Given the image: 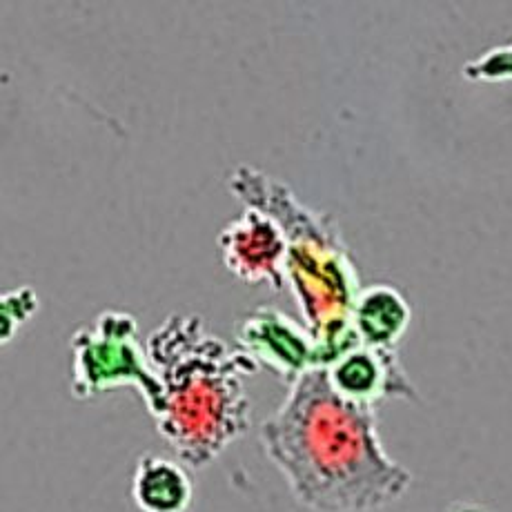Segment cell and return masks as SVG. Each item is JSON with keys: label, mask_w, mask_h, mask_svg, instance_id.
I'll list each match as a JSON object with an SVG mask.
<instances>
[{"label": "cell", "mask_w": 512, "mask_h": 512, "mask_svg": "<svg viewBox=\"0 0 512 512\" xmlns=\"http://www.w3.org/2000/svg\"><path fill=\"white\" fill-rule=\"evenodd\" d=\"M38 308H41V299L32 285L16 288L0 299V341L3 346L14 341L18 330L34 317Z\"/></svg>", "instance_id": "10"}, {"label": "cell", "mask_w": 512, "mask_h": 512, "mask_svg": "<svg viewBox=\"0 0 512 512\" xmlns=\"http://www.w3.org/2000/svg\"><path fill=\"white\" fill-rule=\"evenodd\" d=\"M230 192L245 208L277 221L288 239V285L297 299L303 326L317 341L323 368L359 346L352 308L361 288L357 268L334 216L305 205L277 176L252 165L230 174Z\"/></svg>", "instance_id": "3"}, {"label": "cell", "mask_w": 512, "mask_h": 512, "mask_svg": "<svg viewBox=\"0 0 512 512\" xmlns=\"http://www.w3.org/2000/svg\"><path fill=\"white\" fill-rule=\"evenodd\" d=\"M259 443L290 495L312 512H379L408 495L412 472L383 448L377 408L343 399L310 370L263 419Z\"/></svg>", "instance_id": "1"}, {"label": "cell", "mask_w": 512, "mask_h": 512, "mask_svg": "<svg viewBox=\"0 0 512 512\" xmlns=\"http://www.w3.org/2000/svg\"><path fill=\"white\" fill-rule=\"evenodd\" d=\"M225 270L248 285H270L281 292L288 283V239L281 225L261 210L245 208L219 234Z\"/></svg>", "instance_id": "6"}, {"label": "cell", "mask_w": 512, "mask_h": 512, "mask_svg": "<svg viewBox=\"0 0 512 512\" xmlns=\"http://www.w3.org/2000/svg\"><path fill=\"white\" fill-rule=\"evenodd\" d=\"M330 386L343 399L377 408L379 401H417V388L403 370L397 350L354 346L326 368Z\"/></svg>", "instance_id": "7"}, {"label": "cell", "mask_w": 512, "mask_h": 512, "mask_svg": "<svg viewBox=\"0 0 512 512\" xmlns=\"http://www.w3.org/2000/svg\"><path fill=\"white\" fill-rule=\"evenodd\" d=\"M466 81L470 83H504L512 81V43L492 47L464 65Z\"/></svg>", "instance_id": "11"}, {"label": "cell", "mask_w": 512, "mask_h": 512, "mask_svg": "<svg viewBox=\"0 0 512 512\" xmlns=\"http://www.w3.org/2000/svg\"><path fill=\"white\" fill-rule=\"evenodd\" d=\"M450 512H488V510H484V508L477 506V504H459V506L452 508Z\"/></svg>", "instance_id": "12"}, {"label": "cell", "mask_w": 512, "mask_h": 512, "mask_svg": "<svg viewBox=\"0 0 512 512\" xmlns=\"http://www.w3.org/2000/svg\"><path fill=\"white\" fill-rule=\"evenodd\" d=\"M130 495L141 512H187L194 501V484L181 461L143 455L136 461Z\"/></svg>", "instance_id": "9"}, {"label": "cell", "mask_w": 512, "mask_h": 512, "mask_svg": "<svg viewBox=\"0 0 512 512\" xmlns=\"http://www.w3.org/2000/svg\"><path fill=\"white\" fill-rule=\"evenodd\" d=\"M412 308L390 283H374L359 292L352 308V328L361 346L395 350L408 332Z\"/></svg>", "instance_id": "8"}, {"label": "cell", "mask_w": 512, "mask_h": 512, "mask_svg": "<svg viewBox=\"0 0 512 512\" xmlns=\"http://www.w3.org/2000/svg\"><path fill=\"white\" fill-rule=\"evenodd\" d=\"M72 397L92 399L132 386L139 390L150 417L159 415L163 386L139 341V323L132 314L105 310L92 323L78 328L70 339Z\"/></svg>", "instance_id": "4"}, {"label": "cell", "mask_w": 512, "mask_h": 512, "mask_svg": "<svg viewBox=\"0 0 512 512\" xmlns=\"http://www.w3.org/2000/svg\"><path fill=\"white\" fill-rule=\"evenodd\" d=\"M163 386L156 430L181 464L208 468L250 430L245 379L259 366L210 332L199 314H170L145 341Z\"/></svg>", "instance_id": "2"}, {"label": "cell", "mask_w": 512, "mask_h": 512, "mask_svg": "<svg viewBox=\"0 0 512 512\" xmlns=\"http://www.w3.org/2000/svg\"><path fill=\"white\" fill-rule=\"evenodd\" d=\"M236 341L256 366L268 368L288 388L305 372L326 370L310 330L272 305L250 312L241 321Z\"/></svg>", "instance_id": "5"}]
</instances>
